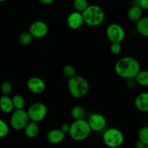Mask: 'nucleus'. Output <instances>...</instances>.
Instances as JSON below:
<instances>
[{
    "instance_id": "obj_1",
    "label": "nucleus",
    "mask_w": 148,
    "mask_h": 148,
    "mask_svg": "<svg viewBox=\"0 0 148 148\" xmlns=\"http://www.w3.org/2000/svg\"><path fill=\"white\" fill-rule=\"evenodd\" d=\"M141 70L138 61L132 56H124L117 61L115 64V72L124 79L135 78Z\"/></svg>"
},
{
    "instance_id": "obj_2",
    "label": "nucleus",
    "mask_w": 148,
    "mask_h": 148,
    "mask_svg": "<svg viewBox=\"0 0 148 148\" xmlns=\"http://www.w3.org/2000/svg\"><path fill=\"white\" fill-rule=\"evenodd\" d=\"M82 14L85 23L91 27L100 25L105 20L104 10L102 7L96 4H90Z\"/></svg>"
},
{
    "instance_id": "obj_3",
    "label": "nucleus",
    "mask_w": 148,
    "mask_h": 148,
    "mask_svg": "<svg viewBox=\"0 0 148 148\" xmlns=\"http://www.w3.org/2000/svg\"><path fill=\"white\" fill-rule=\"evenodd\" d=\"M68 90L73 98H82L87 95L89 90V83L85 78L75 76L68 81Z\"/></svg>"
},
{
    "instance_id": "obj_4",
    "label": "nucleus",
    "mask_w": 148,
    "mask_h": 148,
    "mask_svg": "<svg viewBox=\"0 0 148 148\" xmlns=\"http://www.w3.org/2000/svg\"><path fill=\"white\" fill-rule=\"evenodd\" d=\"M92 130L90 128L88 121L86 120H78L74 121L70 124V130L69 134L71 138L77 142L84 141L90 134Z\"/></svg>"
},
{
    "instance_id": "obj_5",
    "label": "nucleus",
    "mask_w": 148,
    "mask_h": 148,
    "mask_svg": "<svg viewBox=\"0 0 148 148\" xmlns=\"http://www.w3.org/2000/svg\"><path fill=\"white\" fill-rule=\"evenodd\" d=\"M103 141L107 147L110 148L119 147L124 143V135L119 130L111 127L104 132Z\"/></svg>"
},
{
    "instance_id": "obj_6",
    "label": "nucleus",
    "mask_w": 148,
    "mask_h": 148,
    "mask_svg": "<svg viewBox=\"0 0 148 148\" xmlns=\"http://www.w3.org/2000/svg\"><path fill=\"white\" fill-rule=\"evenodd\" d=\"M30 121L27 111L24 109L14 110L10 116V124L13 130L19 131L24 130Z\"/></svg>"
},
{
    "instance_id": "obj_7",
    "label": "nucleus",
    "mask_w": 148,
    "mask_h": 148,
    "mask_svg": "<svg viewBox=\"0 0 148 148\" xmlns=\"http://www.w3.org/2000/svg\"><path fill=\"white\" fill-rule=\"evenodd\" d=\"M47 107L41 102H36L29 106L27 113L30 121L39 123L43 121L47 115Z\"/></svg>"
},
{
    "instance_id": "obj_8",
    "label": "nucleus",
    "mask_w": 148,
    "mask_h": 148,
    "mask_svg": "<svg viewBox=\"0 0 148 148\" xmlns=\"http://www.w3.org/2000/svg\"><path fill=\"white\" fill-rule=\"evenodd\" d=\"M106 36L111 43H121L124 40L126 33L118 23H111L106 27Z\"/></svg>"
},
{
    "instance_id": "obj_9",
    "label": "nucleus",
    "mask_w": 148,
    "mask_h": 148,
    "mask_svg": "<svg viewBox=\"0 0 148 148\" xmlns=\"http://www.w3.org/2000/svg\"><path fill=\"white\" fill-rule=\"evenodd\" d=\"M29 33L33 38H44L49 33V27L45 22L37 20L30 24L29 27Z\"/></svg>"
},
{
    "instance_id": "obj_10",
    "label": "nucleus",
    "mask_w": 148,
    "mask_h": 148,
    "mask_svg": "<svg viewBox=\"0 0 148 148\" xmlns=\"http://www.w3.org/2000/svg\"><path fill=\"white\" fill-rule=\"evenodd\" d=\"M88 123L92 131L101 132L106 127V119L101 114H93L88 118Z\"/></svg>"
},
{
    "instance_id": "obj_11",
    "label": "nucleus",
    "mask_w": 148,
    "mask_h": 148,
    "mask_svg": "<svg viewBox=\"0 0 148 148\" xmlns=\"http://www.w3.org/2000/svg\"><path fill=\"white\" fill-rule=\"evenodd\" d=\"M27 87L33 94H41L46 89V84L41 78L38 77H32L27 82Z\"/></svg>"
},
{
    "instance_id": "obj_12",
    "label": "nucleus",
    "mask_w": 148,
    "mask_h": 148,
    "mask_svg": "<svg viewBox=\"0 0 148 148\" xmlns=\"http://www.w3.org/2000/svg\"><path fill=\"white\" fill-rule=\"evenodd\" d=\"M85 23L82 14L78 12H72L66 18V24L69 28L72 30H77L80 28Z\"/></svg>"
},
{
    "instance_id": "obj_13",
    "label": "nucleus",
    "mask_w": 148,
    "mask_h": 148,
    "mask_svg": "<svg viewBox=\"0 0 148 148\" xmlns=\"http://www.w3.org/2000/svg\"><path fill=\"white\" fill-rule=\"evenodd\" d=\"M134 105L141 112H148V92H143L139 94L134 100Z\"/></svg>"
},
{
    "instance_id": "obj_14",
    "label": "nucleus",
    "mask_w": 148,
    "mask_h": 148,
    "mask_svg": "<svg viewBox=\"0 0 148 148\" xmlns=\"http://www.w3.org/2000/svg\"><path fill=\"white\" fill-rule=\"evenodd\" d=\"M65 135L66 134L61 131V130H51L47 133L46 135V139L49 141V143L51 144H59L63 142L65 139Z\"/></svg>"
},
{
    "instance_id": "obj_15",
    "label": "nucleus",
    "mask_w": 148,
    "mask_h": 148,
    "mask_svg": "<svg viewBox=\"0 0 148 148\" xmlns=\"http://www.w3.org/2000/svg\"><path fill=\"white\" fill-rule=\"evenodd\" d=\"M12 100L9 95H2L0 98V111L4 114H10L14 111Z\"/></svg>"
},
{
    "instance_id": "obj_16",
    "label": "nucleus",
    "mask_w": 148,
    "mask_h": 148,
    "mask_svg": "<svg viewBox=\"0 0 148 148\" xmlns=\"http://www.w3.org/2000/svg\"><path fill=\"white\" fill-rule=\"evenodd\" d=\"M143 9L138 5L134 4L133 6H132L127 12V17H128L129 20L137 23L143 17Z\"/></svg>"
},
{
    "instance_id": "obj_17",
    "label": "nucleus",
    "mask_w": 148,
    "mask_h": 148,
    "mask_svg": "<svg viewBox=\"0 0 148 148\" xmlns=\"http://www.w3.org/2000/svg\"><path fill=\"white\" fill-rule=\"evenodd\" d=\"M135 27L139 34L148 38V16H144L137 21Z\"/></svg>"
},
{
    "instance_id": "obj_18",
    "label": "nucleus",
    "mask_w": 148,
    "mask_h": 148,
    "mask_svg": "<svg viewBox=\"0 0 148 148\" xmlns=\"http://www.w3.org/2000/svg\"><path fill=\"white\" fill-rule=\"evenodd\" d=\"M24 132L26 137L29 138H35L37 137L40 132V128L38 123L30 121L24 129Z\"/></svg>"
},
{
    "instance_id": "obj_19",
    "label": "nucleus",
    "mask_w": 148,
    "mask_h": 148,
    "mask_svg": "<svg viewBox=\"0 0 148 148\" xmlns=\"http://www.w3.org/2000/svg\"><path fill=\"white\" fill-rule=\"evenodd\" d=\"M71 116L75 121L84 120L85 118V116H86V112L82 106H76L72 108V111H71Z\"/></svg>"
},
{
    "instance_id": "obj_20",
    "label": "nucleus",
    "mask_w": 148,
    "mask_h": 148,
    "mask_svg": "<svg viewBox=\"0 0 148 148\" xmlns=\"http://www.w3.org/2000/svg\"><path fill=\"white\" fill-rule=\"evenodd\" d=\"M135 81L137 85L142 87L148 86V71L147 70H140V72L137 74L135 77Z\"/></svg>"
},
{
    "instance_id": "obj_21",
    "label": "nucleus",
    "mask_w": 148,
    "mask_h": 148,
    "mask_svg": "<svg viewBox=\"0 0 148 148\" xmlns=\"http://www.w3.org/2000/svg\"><path fill=\"white\" fill-rule=\"evenodd\" d=\"M12 100L14 110H21L24 108L25 105V101L23 96H22L21 95H19V94L14 95L12 98Z\"/></svg>"
},
{
    "instance_id": "obj_22",
    "label": "nucleus",
    "mask_w": 148,
    "mask_h": 148,
    "mask_svg": "<svg viewBox=\"0 0 148 148\" xmlns=\"http://www.w3.org/2000/svg\"><path fill=\"white\" fill-rule=\"evenodd\" d=\"M62 73H63L64 76L67 78L68 79H70L77 76L76 69L75 66L71 64H66L64 66V67L62 68Z\"/></svg>"
},
{
    "instance_id": "obj_23",
    "label": "nucleus",
    "mask_w": 148,
    "mask_h": 148,
    "mask_svg": "<svg viewBox=\"0 0 148 148\" xmlns=\"http://www.w3.org/2000/svg\"><path fill=\"white\" fill-rule=\"evenodd\" d=\"M89 3L87 0H75L73 1V7L76 12L82 13L88 7Z\"/></svg>"
},
{
    "instance_id": "obj_24",
    "label": "nucleus",
    "mask_w": 148,
    "mask_h": 148,
    "mask_svg": "<svg viewBox=\"0 0 148 148\" xmlns=\"http://www.w3.org/2000/svg\"><path fill=\"white\" fill-rule=\"evenodd\" d=\"M138 140L148 145V126L143 127L138 132Z\"/></svg>"
},
{
    "instance_id": "obj_25",
    "label": "nucleus",
    "mask_w": 148,
    "mask_h": 148,
    "mask_svg": "<svg viewBox=\"0 0 148 148\" xmlns=\"http://www.w3.org/2000/svg\"><path fill=\"white\" fill-rule=\"evenodd\" d=\"M19 43L23 46H27L31 43L33 36L29 32H23L19 36Z\"/></svg>"
},
{
    "instance_id": "obj_26",
    "label": "nucleus",
    "mask_w": 148,
    "mask_h": 148,
    "mask_svg": "<svg viewBox=\"0 0 148 148\" xmlns=\"http://www.w3.org/2000/svg\"><path fill=\"white\" fill-rule=\"evenodd\" d=\"M10 133V127L8 124L0 119V138L6 137Z\"/></svg>"
},
{
    "instance_id": "obj_27",
    "label": "nucleus",
    "mask_w": 148,
    "mask_h": 148,
    "mask_svg": "<svg viewBox=\"0 0 148 148\" xmlns=\"http://www.w3.org/2000/svg\"><path fill=\"white\" fill-rule=\"evenodd\" d=\"M0 89L3 95H9L12 91V85L9 81H5L1 84Z\"/></svg>"
},
{
    "instance_id": "obj_28",
    "label": "nucleus",
    "mask_w": 148,
    "mask_h": 148,
    "mask_svg": "<svg viewBox=\"0 0 148 148\" xmlns=\"http://www.w3.org/2000/svg\"><path fill=\"white\" fill-rule=\"evenodd\" d=\"M111 52L114 55L119 54L121 51V43H111V47H110Z\"/></svg>"
},
{
    "instance_id": "obj_29",
    "label": "nucleus",
    "mask_w": 148,
    "mask_h": 148,
    "mask_svg": "<svg viewBox=\"0 0 148 148\" xmlns=\"http://www.w3.org/2000/svg\"><path fill=\"white\" fill-rule=\"evenodd\" d=\"M126 86L128 89H134V88L136 87V85H137V82H136L135 79L134 78H132V79H126Z\"/></svg>"
},
{
    "instance_id": "obj_30",
    "label": "nucleus",
    "mask_w": 148,
    "mask_h": 148,
    "mask_svg": "<svg viewBox=\"0 0 148 148\" xmlns=\"http://www.w3.org/2000/svg\"><path fill=\"white\" fill-rule=\"evenodd\" d=\"M135 5L140 6L143 10H148V0H139Z\"/></svg>"
},
{
    "instance_id": "obj_31",
    "label": "nucleus",
    "mask_w": 148,
    "mask_h": 148,
    "mask_svg": "<svg viewBox=\"0 0 148 148\" xmlns=\"http://www.w3.org/2000/svg\"><path fill=\"white\" fill-rule=\"evenodd\" d=\"M60 130L61 131L63 132L66 134V133H69V130H70V125L66 124V123H64V124H62V126H61L60 127Z\"/></svg>"
},
{
    "instance_id": "obj_32",
    "label": "nucleus",
    "mask_w": 148,
    "mask_h": 148,
    "mask_svg": "<svg viewBox=\"0 0 148 148\" xmlns=\"http://www.w3.org/2000/svg\"><path fill=\"white\" fill-rule=\"evenodd\" d=\"M135 148H145L146 145L145 144H143L142 142L140 141H137L135 143V145H134Z\"/></svg>"
},
{
    "instance_id": "obj_33",
    "label": "nucleus",
    "mask_w": 148,
    "mask_h": 148,
    "mask_svg": "<svg viewBox=\"0 0 148 148\" xmlns=\"http://www.w3.org/2000/svg\"><path fill=\"white\" fill-rule=\"evenodd\" d=\"M39 1L44 5H48V4H52L53 2V0H40Z\"/></svg>"
},
{
    "instance_id": "obj_34",
    "label": "nucleus",
    "mask_w": 148,
    "mask_h": 148,
    "mask_svg": "<svg viewBox=\"0 0 148 148\" xmlns=\"http://www.w3.org/2000/svg\"><path fill=\"white\" fill-rule=\"evenodd\" d=\"M145 148H148V145L146 146V147H145Z\"/></svg>"
}]
</instances>
